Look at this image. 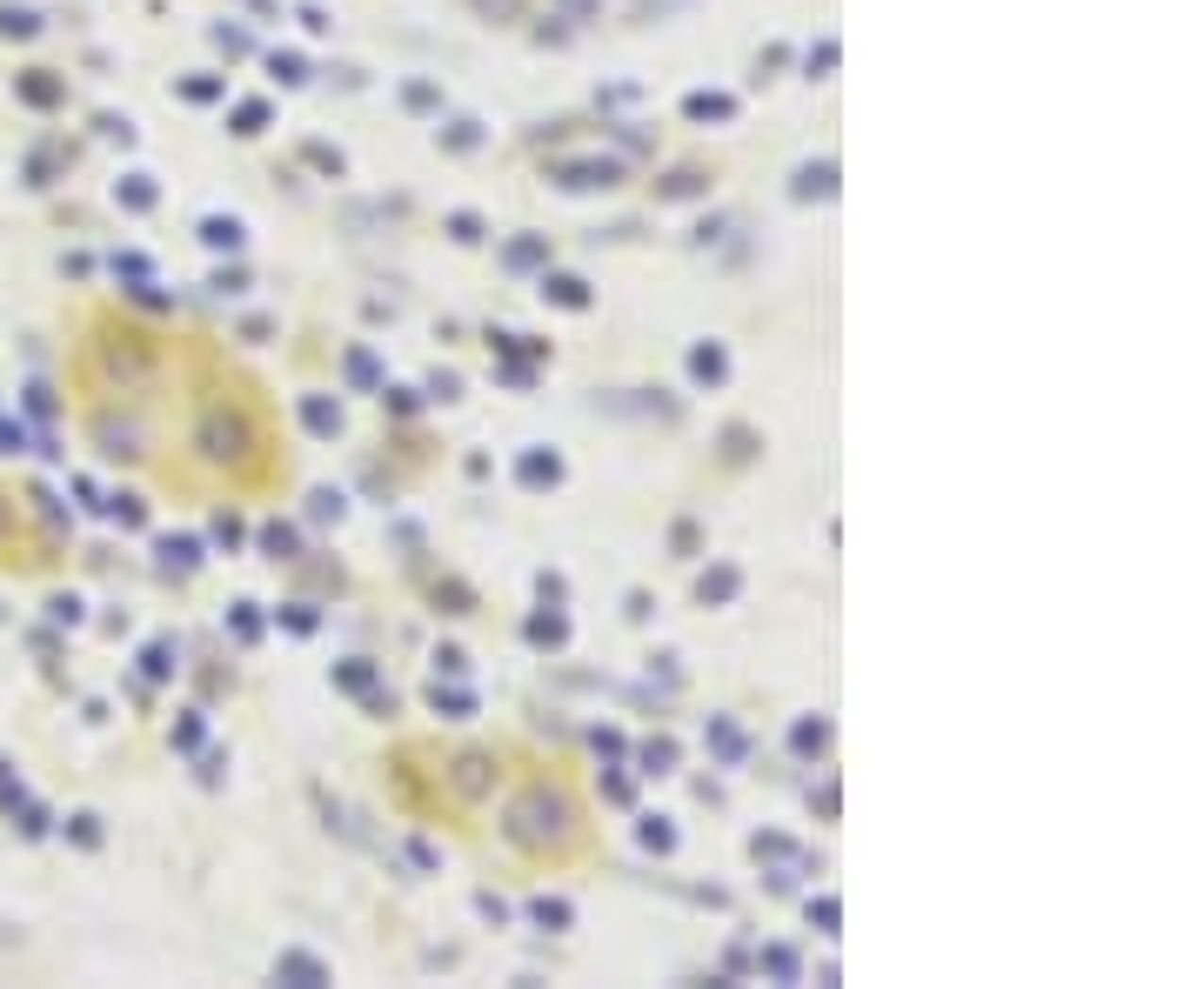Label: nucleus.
<instances>
[{
  "instance_id": "15",
  "label": "nucleus",
  "mask_w": 1204,
  "mask_h": 989,
  "mask_svg": "<svg viewBox=\"0 0 1204 989\" xmlns=\"http://www.w3.org/2000/svg\"><path fill=\"white\" fill-rule=\"evenodd\" d=\"M763 969H770V976H783V982H790V976H796V956H790V949H763Z\"/></svg>"
},
{
  "instance_id": "1",
  "label": "nucleus",
  "mask_w": 1204,
  "mask_h": 989,
  "mask_svg": "<svg viewBox=\"0 0 1204 989\" xmlns=\"http://www.w3.org/2000/svg\"><path fill=\"white\" fill-rule=\"evenodd\" d=\"M242 441H248V428H242L228 408H208V415H201V448H208V462H235Z\"/></svg>"
},
{
  "instance_id": "7",
  "label": "nucleus",
  "mask_w": 1204,
  "mask_h": 989,
  "mask_svg": "<svg viewBox=\"0 0 1204 989\" xmlns=\"http://www.w3.org/2000/svg\"><path fill=\"white\" fill-rule=\"evenodd\" d=\"M301 415H309V428H315V435H335V428H342V408H335V402H322V395H309V408H301Z\"/></svg>"
},
{
  "instance_id": "14",
  "label": "nucleus",
  "mask_w": 1204,
  "mask_h": 989,
  "mask_svg": "<svg viewBox=\"0 0 1204 989\" xmlns=\"http://www.w3.org/2000/svg\"><path fill=\"white\" fill-rule=\"evenodd\" d=\"M543 255H549L543 241H515V248H509V268H536Z\"/></svg>"
},
{
  "instance_id": "24",
  "label": "nucleus",
  "mask_w": 1204,
  "mask_h": 989,
  "mask_svg": "<svg viewBox=\"0 0 1204 989\" xmlns=\"http://www.w3.org/2000/svg\"><path fill=\"white\" fill-rule=\"evenodd\" d=\"M595 8H602V0H569V14H576V21H589Z\"/></svg>"
},
{
  "instance_id": "21",
  "label": "nucleus",
  "mask_w": 1204,
  "mask_h": 989,
  "mask_svg": "<svg viewBox=\"0 0 1204 989\" xmlns=\"http://www.w3.org/2000/svg\"><path fill=\"white\" fill-rule=\"evenodd\" d=\"M235 121H242V127H235V134H255V127H261V121H268V107H261V101H248V107H242V114H235Z\"/></svg>"
},
{
  "instance_id": "23",
  "label": "nucleus",
  "mask_w": 1204,
  "mask_h": 989,
  "mask_svg": "<svg viewBox=\"0 0 1204 989\" xmlns=\"http://www.w3.org/2000/svg\"><path fill=\"white\" fill-rule=\"evenodd\" d=\"M643 843H649V849H669V843H676V835H669V829H662V822H643Z\"/></svg>"
},
{
  "instance_id": "3",
  "label": "nucleus",
  "mask_w": 1204,
  "mask_h": 989,
  "mask_svg": "<svg viewBox=\"0 0 1204 989\" xmlns=\"http://www.w3.org/2000/svg\"><path fill=\"white\" fill-rule=\"evenodd\" d=\"M830 188H837V168H830V161H816V168H803V174H796V201L830 194Z\"/></svg>"
},
{
  "instance_id": "13",
  "label": "nucleus",
  "mask_w": 1204,
  "mask_h": 989,
  "mask_svg": "<svg viewBox=\"0 0 1204 989\" xmlns=\"http://www.w3.org/2000/svg\"><path fill=\"white\" fill-rule=\"evenodd\" d=\"M710 742H716V749L729 755V763H736V755H743V735H736L729 722H710Z\"/></svg>"
},
{
  "instance_id": "5",
  "label": "nucleus",
  "mask_w": 1204,
  "mask_h": 989,
  "mask_svg": "<svg viewBox=\"0 0 1204 989\" xmlns=\"http://www.w3.org/2000/svg\"><path fill=\"white\" fill-rule=\"evenodd\" d=\"M275 976H294V982H328V969H322L315 956H294V949L275 963Z\"/></svg>"
},
{
  "instance_id": "22",
  "label": "nucleus",
  "mask_w": 1204,
  "mask_h": 989,
  "mask_svg": "<svg viewBox=\"0 0 1204 989\" xmlns=\"http://www.w3.org/2000/svg\"><path fill=\"white\" fill-rule=\"evenodd\" d=\"M448 227H456V241H482V221H476V214H456Z\"/></svg>"
},
{
  "instance_id": "12",
  "label": "nucleus",
  "mask_w": 1204,
  "mask_h": 989,
  "mask_svg": "<svg viewBox=\"0 0 1204 989\" xmlns=\"http://www.w3.org/2000/svg\"><path fill=\"white\" fill-rule=\"evenodd\" d=\"M690 114L696 121H723L729 114V94H690Z\"/></svg>"
},
{
  "instance_id": "19",
  "label": "nucleus",
  "mask_w": 1204,
  "mask_h": 989,
  "mask_svg": "<svg viewBox=\"0 0 1204 989\" xmlns=\"http://www.w3.org/2000/svg\"><path fill=\"white\" fill-rule=\"evenodd\" d=\"M275 74H281V81H288V88H294V81H309V67H301V60H294V54H275Z\"/></svg>"
},
{
  "instance_id": "10",
  "label": "nucleus",
  "mask_w": 1204,
  "mask_h": 989,
  "mask_svg": "<svg viewBox=\"0 0 1204 989\" xmlns=\"http://www.w3.org/2000/svg\"><path fill=\"white\" fill-rule=\"evenodd\" d=\"M543 288H549V294L562 301V308H582V301H589V288H582L576 274H556V281H543Z\"/></svg>"
},
{
  "instance_id": "18",
  "label": "nucleus",
  "mask_w": 1204,
  "mask_h": 989,
  "mask_svg": "<svg viewBox=\"0 0 1204 989\" xmlns=\"http://www.w3.org/2000/svg\"><path fill=\"white\" fill-rule=\"evenodd\" d=\"M529 635H536V642H562V616H536Z\"/></svg>"
},
{
  "instance_id": "11",
  "label": "nucleus",
  "mask_w": 1204,
  "mask_h": 989,
  "mask_svg": "<svg viewBox=\"0 0 1204 989\" xmlns=\"http://www.w3.org/2000/svg\"><path fill=\"white\" fill-rule=\"evenodd\" d=\"M790 742H796V755H816L823 742H830V722H796V735H790Z\"/></svg>"
},
{
  "instance_id": "20",
  "label": "nucleus",
  "mask_w": 1204,
  "mask_h": 989,
  "mask_svg": "<svg viewBox=\"0 0 1204 989\" xmlns=\"http://www.w3.org/2000/svg\"><path fill=\"white\" fill-rule=\"evenodd\" d=\"M837 67V41H823V47H810V74H830Z\"/></svg>"
},
{
  "instance_id": "4",
  "label": "nucleus",
  "mask_w": 1204,
  "mask_h": 989,
  "mask_svg": "<svg viewBox=\"0 0 1204 989\" xmlns=\"http://www.w3.org/2000/svg\"><path fill=\"white\" fill-rule=\"evenodd\" d=\"M690 368H696V382H723V374H729V354L710 341V348H696V354H690Z\"/></svg>"
},
{
  "instance_id": "9",
  "label": "nucleus",
  "mask_w": 1204,
  "mask_h": 989,
  "mask_svg": "<svg viewBox=\"0 0 1204 989\" xmlns=\"http://www.w3.org/2000/svg\"><path fill=\"white\" fill-rule=\"evenodd\" d=\"M201 241H208V248H242V221H208Z\"/></svg>"
},
{
  "instance_id": "2",
  "label": "nucleus",
  "mask_w": 1204,
  "mask_h": 989,
  "mask_svg": "<svg viewBox=\"0 0 1204 989\" xmlns=\"http://www.w3.org/2000/svg\"><path fill=\"white\" fill-rule=\"evenodd\" d=\"M556 475H562V462H556V454H543V448H529V454H522V482H529V488H549Z\"/></svg>"
},
{
  "instance_id": "8",
  "label": "nucleus",
  "mask_w": 1204,
  "mask_h": 989,
  "mask_svg": "<svg viewBox=\"0 0 1204 989\" xmlns=\"http://www.w3.org/2000/svg\"><path fill=\"white\" fill-rule=\"evenodd\" d=\"M736 588H743V575H736V569H710V575H703V602H729Z\"/></svg>"
},
{
  "instance_id": "6",
  "label": "nucleus",
  "mask_w": 1204,
  "mask_h": 989,
  "mask_svg": "<svg viewBox=\"0 0 1204 989\" xmlns=\"http://www.w3.org/2000/svg\"><path fill=\"white\" fill-rule=\"evenodd\" d=\"M610 181H616L610 161H602V168H595V161H589V168H562V188H610Z\"/></svg>"
},
{
  "instance_id": "16",
  "label": "nucleus",
  "mask_w": 1204,
  "mask_h": 989,
  "mask_svg": "<svg viewBox=\"0 0 1204 989\" xmlns=\"http://www.w3.org/2000/svg\"><path fill=\"white\" fill-rule=\"evenodd\" d=\"M643 763H649V776H662V769L676 763V749H669V742H649V749H643Z\"/></svg>"
},
{
  "instance_id": "17",
  "label": "nucleus",
  "mask_w": 1204,
  "mask_h": 989,
  "mask_svg": "<svg viewBox=\"0 0 1204 989\" xmlns=\"http://www.w3.org/2000/svg\"><path fill=\"white\" fill-rule=\"evenodd\" d=\"M536 923H556V930H562V923H569V902H549V896H536Z\"/></svg>"
}]
</instances>
